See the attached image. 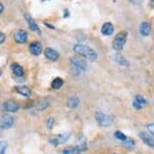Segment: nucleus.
Segmentation results:
<instances>
[{
    "label": "nucleus",
    "instance_id": "obj_2",
    "mask_svg": "<svg viewBox=\"0 0 154 154\" xmlns=\"http://www.w3.org/2000/svg\"><path fill=\"white\" fill-rule=\"evenodd\" d=\"M71 66H72V70L73 73L78 76L80 73H82L86 69V62L84 61V59L79 58V57H74L71 59Z\"/></svg>",
    "mask_w": 154,
    "mask_h": 154
},
{
    "label": "nucleus",
    "instance_id": "obj_25",
    "mask_svg": "<svg viewBox=\"0 0 154 154\" xmlns=\"http://www.w3.org/2000/svg\"><path fill=\"white\" fill-rule=\"evenodd\" d=\"M123 144L126 146V147H128V148H131L133 146H135V141H133L131 139H126V140L123 142Z\"/></svg>",
    "mask_w": 154,
    "mask_h": 154
},
{
    "label": "nucleus",
    "instance_id": "obj_16",
    "mask_svg": "<svg viewBox=\"0 0 154 154\" xmlns=\"http://www.w3.org/2000/svg\"><path fill=\"white\" fill-rule=\"evenodd\" d=\"M16 90L18 93H20L23 96H26V97H29V96L31 95V90H30L27 86H19L16 88Z\"/></svg>",
    "mask_w": 154,
    "mask_h": 154
},
{
    "label": "nucleus",
    "instance_id": "obj_14",
    "mask_svg": "<svg viewBox=\"0 0 154 154\" xmlns=\"http://www.w3.org/2000/svg\"><path fill=\"white\" fill-rule=\"evenodd\" d=\"M25 17H26V20H27V22H28V24H29L30 29H31L32 31H36V32H38V33L40 34V29H39L38 25L36 24V22L34 21V20L32 19L29 15H26Z\"/></svg>",
    "mask_w": 154,
    "mask_h": 154
},
{
    "label": "nucleus",
    "instance_id": "obj_21",
    "mask_svg": "<svg viewBox=\"0 0 154 154\" xmlns=\"http://www.w3.org/2000/svg\"><path fill=\"white\" fill-rule=\"evenodd\" d=\"M63 84H64L63 79L56 78L53 82H51V87H53L54 89H60L62 86H63Z\"/></svg>",
    "mask_w": 154,
    "mask_h": 154
},
{
    "label": "nucleus",
    "instance_id": "obj_5",
    "mask_svg": "<svg viewBox=\"0 0 154 154\" xmlns=\"http://www.w3.org/2000/svg\"><path fill=\"white\" fill-rule=\"evenodd\" d=\"M14 124V119L12 116L9 115H3L0 117V128L3 129H8L11 128Z\"/></svg>",
    "mask_w": 154,
    "mask_h": 154
},
{
    "label": "nucleus",
    "instance_id": "obj_26",
    "mask_svg": "<svg viewBox=\"0 0 154 154\" xmlns=\"http://www.w3.org/2000/svg\"><path fill=\"white\" fill-rule=\"evenodd\" d=\"M147 129H148L149 133H150V135L154 136V123L148 124V125H147Z\"/></svg>",
    "mask_w": 154,
    "mask_h": 154
},
{
    "label": "nucleus",
    "instance_id": "obj_9",
    "mask_svg": "<svg viewBox=\"0 0 154 154\" xmlns=\"http://www.w3.org/2000/svg\"><path fill=\"white\" fill-rule=\"evenodd\" d=\"M14 41L18 44H25L28 39V33L26 31L21 29V30H18L14 33Z\"/></svg>",
    "mask_w": 154,
    "mask_h": 154
},
{
    "label": "nucleus",
    "instance_id": "obj_15",
    "mask_svg": "<svg viewBox=\"0 0 154 154\" xmlns=\"http://www.w3.org/2000/svg\"><path fill=\"white\" fill-rule=\"evenodd\" d=\"M140 33H141V35H143V36L149 35V33H150V25H149L147 22H143V23L140 25Z\"/></svg>",
    "mask_w": 154,
    "mask_h": 154
},
{
    "label": "nucleus",
    "instance_id": "obj_30",
    "mask_svg": "<svg viewBox=\"0 0 154 154\" xmlns=\"http://www.w3.org/2000/svg\"><path fill=\"white\" fill-rule=\"evenodd\" d=\"M68 16H69V11L66 9V11H65V16H64V17H65V18H67V17H68Z\"/></svg>",
    "mask_w": 154,
    "mask_h": 154
},
{
    "label": "nucleus",
    "instance_id": "obj_24",
    "mask_svg": "<svg viewBox=\"0 0 154 154\" xmlns=\"http://www.w3.org/2000/svg\"><path fill=\"white\" fill-rule=\"evenodd\" d=\"M6 149H7V142L1 141L0 142V154H5Z\"/></svg>",
    "mask_w": 154,
    "mask_h": 154
},
{
    "label": "nucleus",
    "instance_id": "obj_1",
    "mask_svg": "<svg viewBox=\"0 0 154 154\" xmlns=\"http://www.w3.org/2000/svg\"><path fill=\"white\" fill-rule=\"evenodd\" d=\"M73 50L76 54H78V55L82 57H85V58H88L91 61H95L98 58V55H97L95 50H93L88 46H84V44H75L73 47Z\"/></svg>",
    "mask_w": 154,
    "mask_h": 154
},
{
    "label": "nucleus",
    "instance_id": "obj_10",
    "mask_svg": "<svg viewBox=\"0 0 154 154\" xmlns=\"http://www.w3.org/2000/svg\"><path fill=\"white\" fill-rule=\"evenodd\" d=\"M44 55H45V57L48 60H51V61H57L60 58V54L56 50H54L51 48H46L44 50Z\"/></svg>",
    "mask_w": 154,
    "mask_h": 154
},
{
    "label": "nucleus",
    "instance_id": "obj_29",
    "mask_svg": "<svg viewBox=\"0 0 154 154\" xmlns=\"http://www.w3.org/2000/svg\"><path fill=\"white\" fill-rule=\"evenodd\" d=\"M3 9H4V6H3V4H1V3H0V14H1V12L3 11Z\"/></svg>",
    "mask_w": 154,
    "mask_h": 154
},
{
    "label": "nucleus",
    "instance_id": "obj_8",
    "mask_svg": "<svg viewBox=\"0 0 154 154\" xmlns=\"http://www.w3.org/2000/svg\"><path fill=\"white\" fill-rule=\"evenodd\" d=\"M139 136H140L141 140H142L143 142L146 144V145L149 146L150 148L154 149V138H153V136H151L148 133H145V131L140 133Z\"/></svg>",
    "mask_w": 154,
    "mask_h": 154
},
{
    "label": "nucleus",
    "instance_id": "obj_31",
    "mask_svg": "<svg viewBox=\"0 0 154 154\" xmlns=\"http://www.w3.org/2000/svg\"><path fill=\"white\" fill-rule=\"evenodd\" d=\"M2 74V71H1V69H0V76H1Z\"/></svg>",
    "mask_w": 154,
    "mask_h": 154
},
{
    "label": "nucleus",
    "instance_id": "obj_19",
    "mask_svg": "<svg viewBox=\"0 0 154 154\" xmlns=\"http://www.w3.org/2000/svg\"><path fill=\"white\" fill-rule=\"evenodd\" d=\"M48 106H49V103L46 100V99H40V100L37 103L36 108H37V110L42 111V110H45Z\"/></svg>",
    "mask_w": 154,
    "mask_h": 154
},
{
    "label": "nucleus",
    "instance_id": "obj_27",
    "mask_svg": "<svg viewBox=\"0 0 154 154\" xmlns=\"http://www.w3.org/2000/svg\"><path fill=\"white\" fill-rule=\"evenodd\" d=\"M54 119H51V118H49L48 119V128H51L53 127V125H54Z\"/></svg>",
    "mask_w": 154,
    "mask_h": 154
},
{
    "label": "nucleus",
    "instance_id": "obj_12",
    "mask_svg": "<svg viewBox=\"0 0 154 154\" xmlns=\"http://www.w3.org/2000/svg\"><path fill=\"white\" fill-rule=\"evenodd\" d=\"M69 136H70V133H63V135L58 136H56V138H54V139H53V140H51V143H53L54 145H59V144H64V143H65L66 141L69 139Z\"/></svg>",
    "mask_w": 154,
    "mask_h": 154
},
{
    "label": "nucleus",
    "instance_id": "obj_7",
    "mask_svg": "<svg viewBox=\"0 0 154 154\" xmlns=\"http://www.w3.org/2000/svg\"><path fill=\"white\" fill-rule=\"evenodd\" d=\"M29 51L32 55L38 56L42 53V44L39 41H33L32 44H30L29 46Z\"/></svg>",
    "mask_w": 154,
    "mask_h": 154
},
{
    "label": "nucleus",
    "instance_id": "obj_23",
    "mask_svg": "<svg viewBox=\"0 0 154 154\" xmlns=\"http://www.w3.org/2000/svg\"><path fill=\"white\" fill-rule=\"evenodd\" d=\"M114 136H115L117 140H119V141H121V142H125V141L128 139V136H126L125 135H123L121 131H119V130H117V131H115V133H114Z\"/></svg>",
    "mask_w": 154,
    "mask_h": 154
},
{
    "label": "nucleus",
    "instance_id": "obj_20",
    "mask_svg": "<svg viewBox=\"0 0 154 154\" xmlns=\"http://www.w3.org/2000/svg\"><path fill=\"white\" fill-rule=\"evenodd\" d=\"M67 105H68L69 108L71 109H75L77 106H79V99L77 97H71L68 99V101H67Z\"/></svg>",
    "mask_w": 154,
    "mask_h": 154
},
{
    "label": "nucleus",
    "instance_id": "obj_13",
    "mask_svg": "<svg viewBox=\"0 0 154 154\" xmlns=\"http://www.w3.org/2000/svg\"><path fill=\"white\" fill-rule=\"evenodd\" d=\"M113 31H114L113 25L111 23H109V22H107V23H105L103 26H102L101 32H102V34H103V35L109 36V35H111V34L113 33Z\"/></svg>",
    "mask_w": 154,
    "mask_h": 154
},
{
    "label": "nucleus",
    "instance_id": "obj_3",
    "mask_svg": "<svg viewBox=\"0 0 154 154\" xmlns=\"http://www.w3.org/2000/svg\"><path fill=\"white\" fill-rule=\"evenodd\" d=\"M126 38H128V33L125 31H121L117 33V35L114 37L112 47L115 51H121L125 47L126 43Z\"/></svg>",
    "mask_w": 154,
    "mask_h": 154
},
{
    "label": "nucleus",
    "instance_id": "obj_17",
    "mask_svg": "<svg viewBox=\"0 0 154 154\" xmlns=\"http://www.w3.org/2000/svg\"><path fill=\"white\" fill-rule=\"evenodd\" d=\"M11 69L14 71V74L17 77H23L24 76V70L22 68V66L18 63H12L11 64Z\"/></svg>",
    "mask_w": 154,
    "mask_h": 154
},
{
    "label": "nucleus",
    "instance_id": "obj_4",
    "mask_svg": "<svg viewBox=\"0 0 154 154\" xmlns=\"http://www.w3.org/2000/svg\"><path fill=\"white\" fill-rule=\"evenodd\" d=\"M96 120L101 126H104V127L110 126L113 122V119L111 116L107 115V114H104V113H101V112L96 113Z\"/></svg>",
    "mask_w": 154,
    "mask_h": 154
},
{
    "label": "nucleus",
    "instance_id": "obj_28",
    "mask_svg": "<svg viewBox=\"0 0 154 154\" xmlns=\"http://www.w3.org/2000/svg\"><path fill=\"white\" fill-rule=\"evenodd\" d=\"M4 41H5V35L2 32H0V44H3Z\"/></svg>",
    "mask_w": 154,
    "mask_h": 154
},
{
    "label": "nucleus",
    "instance_id": "obj_33",
    "mask_svg": "<svg viewBox=\"0 0 154 154\" xmlns=\"http://www.w3.org/2000/svg\"><path fill=\"white\" fill-rule=\"evenodd\" d=\"M43 1H46V0H43Z\"/></svg>",
    "mask_w": 154,
    "mask_h": 154
},
{
    "label": "nucleus",
    "instance_id": "obj_22",
    "mask_svg": "<svg viewBox=\"0 0 154 154\" xmlns=\"http://www.w3.org/2000/svg\"><path fill=\"white\" fill-rule=\"evenodd\" d=\"M63 154H80L78 147H68L63 150Z\"/></svg>",
    "mask_w": 154,
    "mask_h": 154
},
{
    "label": "nucleus",
    "instance_id": "obj_11",
    "mask_svg": "<svg viewBox=\"0 0 154 154\" xmlns=\"http://www.w3.org/2000/svg\"><path fill=\"white\" fill-rule=\"evenodd\" d=\"M146 103H147V101H146V99L142 95H136L133 101V106L137 109V110H141Z\"/></svg>",
    "mask_w": 154,
    "mask_h": 154
},
{
    "label": "nucleus",
    "instance_id": "obj_6",
    "mask_svg": "<svg viewBox=\"0 0 154 154\" xmlns=\"http://www.w3.org/2000/svg\"><path fill=\"white\" fill-rule=\"evenodd\" d=\"M2 110L5 112H9V113H14L19 110V105L14 100H6L5 103H2L1 106Z\"/></svg>",
    "mask_w": 154,
    "mask_h": 154
},
{
    "label": "nucleus",
    "instance_id": "obj_32",
    "mask_svg": "<svg viewBox=\"0 0 154 154\" xmlns=\"http://www.w3.org/2000/svg\"><path fill=\"white\" fill-rule=\"evenodd\" d=\"M152 2H153V3H154V0H152Z\"/></svg>",
    "mask_w": 154,
    "mask_h": 154
},
{
    "label": "nucleus",
    "instance_id": "obj_18",
    "mask_svg": "<svg viewBox=\"0 0 154 154\" xmlns=\"http://www.w3.org/2000/svg\"><path fill=\"white\" fill-rule=\"evenodd\" d=\"M114 60H115L119 65H121V66H126V67H128V66L130 65L128 61L126 60L125 58H123L121 55H115L114 56Z\"/></svg>",
    "mask_w": 154,
    "mask_h": 154
}]
</instances>
